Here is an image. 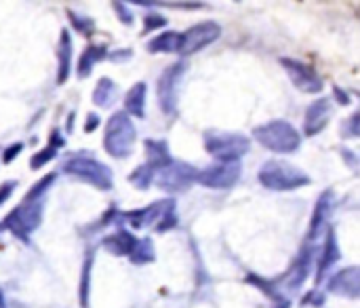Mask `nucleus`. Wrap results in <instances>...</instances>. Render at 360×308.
Here are the masks:
<instances>
[{"label":"nucleus","instance_id":"obj_1","mask_svg":"<svg viewBox=\"0 0 360 308\" xmlns=\"http://www.w3.org/2000/svg\"><path fill=\"white\" fill-rule=\"evenodd\" d=\"M259 182L270 190L287 192L310 184V178L285 161H268L259 171Z\"/></svg>","mask_w":360,"mask_h":308},{"label":"nucleus","instance_id":"obj_2","mask_svg":"<svg viewBox=\"0 0 360 308\" xmlns=\"http://www.w3.org/2000/svg\"><path fill=\"white\" fill-rule=\"evenodd\" d=\"M133 144H135V127L131 118L124 112L114 114L108 121L105 137H103V146L108 154H112L114 159H124L133 152Z\"/></svg>","mask_w":360,"mask_h":308},{"label":"nucleus","instance_id":"obj_3","mask_svg":"<svg viewBox=\"0 0 360 308\" xmlns=\"http://www.w3.org/2000/svg\"><path fill=\"white\" fill-rule=\"evenodd\" d=\"M255 140L278 154H289L300 148V133L287 121H272L255 129Z\"/></svg>","mask_w":360,"mask_h":308},{"label":"nucleus","instance_id":"obj_4","mask_svg":"<svg viewBox=\"0 0 360 308\" xmlns=\"http://www.w3.org/2000/svg\"><path fill=\"white\" fill-rule=\"evenodd\" d=\"M124 220L133 226V228H143V226H154V230H169L177 226V218H175V203L171 199L160 201L150 205L143 211H133L127 214Z\"/></svg>","mask_w":360,"mask_h":308},{"label":"nucleus","instance_id":"obj_5","mask_svg":"<svg viewBox=\"0 0 360 308\" xmlns=\"http://www.w3.org/2000/svg\"><path fill=\"white\" fill-rule=\"evenodd\" d=\"M207 152L217 161H238L249 150V140L240 133L209 131L205 135Z\"/></svg>","mask_w":360,"mask_h":308},{"label":"nucleus","instance_id":"obj_6","mask_svg":"<svg viewBox=\"0 0 360 308\" xmlns=\"http://www.w3.org/2000/svg\"><path fill=\"white\" fill-rule=\"evenodd\" d=\"M63 171L78 178V180H84V182L93 184L99 190H110L112 188V171L103 163H99L97 159L72 156L70 161H65Z\"/></svg>","mask_w":360,"mask_h":308},{"label":"nucleus","instance_id":"obj_7","mask_svg":"<svg viewBox=\"0 0 360 308\" xmlns=\"http://www.w3.org/2000/svg\"><path fill=\"white\" fill-rule=\"evenodd\" d=\"M196 175H198V171L194 167H190L181 161H171L169 165L160 167L154 173V182L160 190L175 195V192L190 188L192 182H196Z\"/></svg>","mask_w":360,"mask_h":308},{"label":"nucleus","instance_id":"obj_8","mask_svg":"<svg viewBox=\"0 0 360 308\" xmlns=\"http://www.w3.org/2000/svg\"><path fill=\"white\" fill-rule=\"evenodd\" d=\"M240 178V161H217L205 171H198L196 182L213 190L232 188Z\"/></svg>","mask_w":360,"mask_h":308},{"label":"nucleus","instance_id":"obj_9","mask_svg":"<svg viewBox=\"0 0 360 308\" xmlns=\"http://www.w3.org/2000/svg\"><path fill=\"white\" fill-rule=\"evenodd\" d=\"M40 220H42V205H40V201H25L4 220V226L15 237L27 239V235L34 233L40 226Z\"/></svg>","mask_w":360,"mask_h":308},{"label":"nucleus","instance_id":"obj_10","mask_svg":"<svg viewBox=\"0 0 360 308\" xmlns=\"http://www.w3.org/2000/svg\"><path fill=\"white\" fill-rule=\"evenodd\" d=\"M221 34V27L213 21H207V23H198L194 27H190L188 32L179 34V49L177 53L179 55H192V53H198L200 49L209 47L211 42H215Z\"/></svg>","mask_w":360,"mask_h":308},{"label":"nucleus","instance_id":"obj_11","mask_svg":"<svg viewBox=\"0 0 360 308\" xmlns=\"http://www.w3.org/2000/svg\"><path fill=\"white\" fill-rule=\"evenodd\" d=\"M281 63H283V68L289 72L293 85H295L300 91H304V93H321V91H323L325 82L321 80V76H319L310 66H306V63H302V61H297V59H289V57H283Z\"/></svg>","mask_w":360,"mask_h":308},{"label":"nucleus","instance_id":"obj_12","mask_svg":"<svg viewBox=\"0 0 360 308\" xmlns=\"http://www.w3.org/2000/svg\"><path fill=\"white\" fill-rule=\"evenodd\" d=\"M186 63H175L171 66L158 80L156 85V91H158V104L162 108L165 114H173L175 108H177V82L181 78V72H184Z\"/></svg>","mask_w":360,"mask_h":308},{"label":"nucleus","instance_id":"obj_13","mask_svg":"<svg viewBox=\"0 0 360 308\" xmlns=\"http://www.w3.org/2000/svg\"><path fill=\"white\" fill-rule=\"evenodd\" d=\"M360 288V275L359 269L352 266V269H346L342 273H338L331 283L327 285V290L331 294H338V296H348V298H356L359 296Z\"/></svg>","mask_w":360,"mask_h":308},{"label":"nucleus","instance_id":"obj_14","mask_svg":"<svg viewBox=\"0 0 360 308\" xmlns=\"http://www.w3.org/2000/svg\"><path fill=\"white\" fill-rule=\"evenodd\" d=\"M331 116V101L329 99H316L310 108H308V114H306V135H316L325 129L327 121Z\"/></svg>","mask_w":360,"mask_h":308},{"label":"nucleus","instance_id":"obj_15","mask_svg":"<svg viewBox=\"0 0 360 308\" xmlns=\"http://www.w3.org/2000/svg\"><path fill=\"white\" fill-rule=\"evenodd\" d=\"M135 243H137V239H135L131 233L118 230L116 235H112V237H108V239L103 241V247H105L110 254H114V256H129V254L133 252Z\"/></svg>","mask_w":360,"mask_h":308},{"label":"nucleus","instance_id":"obj_16","mask_svg":"<svg viewBox=\"0 0 360 308\" xmlns=\"http://www.w3.org/2000/svg\"><path fill=\"white\" fill-rule=\"evenodd\" d=\"M146 159H148L146 165H150L154 171H158L160 167H165V165H169L173 161L171 154H169L167 144L165 142H152V140L146 142Z\"/></svg>","mask_w":360,"mask_h":308},{"label":"nucleus","instance_id":"obj_17","mask_svg":"<svg viewBox=\"0 0 360 308\" xmlns=\"http://www.w3.org/2000/svg\"><path fill=\"white\" fill-rule=\"evenodd\" d=\"M57 59H59V72H57V82H65L70 76V66H72V42L70 34L63 30L61 32V42L57 47Z\"/></svg>","mask_w":360,"mask_h":308},{"label":"nucleus","instance_id":"obj_18","mask_svg":"<svg viewBox=\"0 0 360 308\" xmlns=\"http://www.w3.org/2000/svg\"><path fill=\"white\" fill-rule=\"evenodd\" d=\"M124 108L129 114L137 116V118H143V108H146V85L143 82H137L135 87L129 89L127 97H124ZM124 112V114H127Z\"/></svg>","mask_w":360,"mask_h":308},{"label":"nucleus","instance_id":"obj_19","mask_svg":"<svg viewBox=\"0 0 360 308\" xmlns=\"http://www.w3.org/2000/svg\"><path fill=\"white\" fill-rule=\"evenodd\" d=\"M118 97V89L114 85V80L110 78H101L95 87V93H93V104L99 106V108H110Z\"/></svg>","mask_w":360,"mask_h":308},{"label":"nucleus","instance_id":"obj_20","mask_svg":"<svg viewBox=\"0 0 360 308\" xmlns=\"http://www.w3.org/2000/svg\"><path fill=\"white\" fill-rule=\"evenodd\" d=\"M340 260V250H338V243H335V235H333V230H329V239H327V245H325V250H323V256H321V262H319V283L325 279V273L335 264Z\"/></svg>","mask_w":360,"mask_h":308},{"label":"nucleus","instance_id":"obj_21","mask_svg":"<svg viewBox=\"0 0 360 308\" xmlns=\"http://www.w3.org/2000/svg\"><path fill=\"white\" fill-rule=\"evenodd\" d=\"M179 49V34L177 32H165L148 42L150 53H175Z\"/></svg>","mask_w":360,"mask_h":308},{"label":"nucleus","instance_id":"obj_22","mask_svg":"<svg viewBox=\"0 0 360 308\" xmlns=\"http://www.w3.org/2000/svg\"><path fill=\"white\" fill-rule=\"evenodd\" d=\"M103 57H108V49H105V47H95V44H91V47L82 53V57H80V63H78V76H80V78H84L86 74H91L93 66H95L99 59H103Z\"/></svg>","mask_w":360,"mask_h":308},{"label":"nucleus","instance_id":"obj_23","mask_svg":"<svg viewBox=\"0 0 360 308\" xmlns=\"http://www.w3.org/2000/svg\"><path fill=\"white\" fill-rule=\"evenodd\" d=\"M329 201H331V195L329 192H325L323 195V199L319 201V205H316V209H314V218H312V228H310V241H314L316 239V235H319V230L325 226V222H327V216H329Z\"/></svg>","mask_w":360,"mask_h":308},{"label":"nucleus","instance_id":"obj_24","mask_svg":"<svg viewBox=\"0 0 360 308\" xmlns=\"http://www.w3.org/2000/svg\"><path fill=\"white\" fill-rule=\"evenodd\" d=\"M129 258L133 260V264H148L154 260V247L150 239H141L135 243L133 252L129 254Z\"/></svg>","mask_w":360,"mask_h":308},{"label":"nucleus","instance_id":"obj_25","mask_svg":"<svg viewBox=\"0 0 360 308\" xmlns=\"http://www.w3.org/2000/svg\"><path fill=\"white\" fill-rule=\"evenodd\" d=\"M154 169L150 167V165H141V167H137L133 173H131V178H129V182L135 186V188H139V190H146L152 182H154Z\"/></svg>","mask_w":360,"mask_h":308},{"label":"nucleus","instance_id":"obj_26","mask_svg":"<svg viewBox=\"0 0 360 308\" xmlns=\"http://www.w3.org/2000/svg\"><path fill=\"white\" fill-rule=\"evenodd\" d=\"M57 154V150L53 148V146H49V148H44L42 152H38L34 159H32V169H38V167H42L44 163H49L53 156Z\"/></svg>","mask_w":360,"mask_h":308},{"label":"nucleus","instance_id":"obj_27","mask_svg":"<svg viewBox=\"0 0 360 308\" xmlns=\"http://www.w3.org/2000/svg\"><path fill=\"white\" fill-rule=\"evenodd\" d=\"M146 32L148 30H156V27H162L165 23H167V19L165 17H160V15H156V13H152V15H148L146 17Z\"/></svg>","mask_w":360,"mask_h":308},{"label":"nucleus","instance_id":"obj_28","mask_svg":"<svg viewBox=\"0 0 360 308\" xmlns=\"http://www.w3.org/2000/svg\"><path fill=\"white\" fill-rule=\"evenodd\" d=\"M70 19H72L74 23H78L76 27H78L80 32H89V30H93V21H89V19H78V15H76V13H72V11H70Z\"/></svg>","mask_w":360,"mask_h":308},{"label":"nucleus","instance_id":"obj_29","mask_svg":"<svg viewBox=\"0 0 360 308\" xmlns=\"http://www.w3.org/2000/svg\"><path fill=\"white\" fill-rule=\"evenodd\" d=\"M114 6H116V13H118V17H120V21H124V23H133V15L129 13V8H127L124 4H120V2H116Z\"/></svg>","mask_w":360,"mask_h":308},{"label":"nucleus","instance_id":"obj_30","mask_svg":"<svg viewBox=\"0 0 360 308\" xmlns=\"http://www.w3.org/2000/svg\"><path fill=\"white\" fill-rule=\"evenodd\" d=\"M89 264L91 260H86L84 273H82V307H86V285H89Z\"/></svg>","mask_w":360,"mask_h":308},{"label":"nucleus","instance_id":"obj_31","mask_svg":"<svg viewBox=\"0 0 360 308\" xmlns=\"http://www.w3.org/2000/svg\"><path fill=\"white\" fill-rule=\"evenodd\" d=\"M21 148H23L21 144H15V146H11L8 150H4V163H11V161L21 152Z\"/></svg>","mask_w":360,"mask_h":308},{"label":"nucleus","instance_id":"obj_32","mask_svg":"<svg viewBox=\"0 0 360 308\" xmlns=\"http://www.w3.org/2000/svg\"><path fill=\"white\" fill-rule=\"evenodd\" d=\"M13 188H15V182H6V184L0 186V205L8 199V195L13 192Z\"/></svg>","mask_w":360,"mask_h":308},{"label":"nucleus","instance_id":"obj_33","mask_svg":"<svg viewBox=\"0 0 360 308\" xmlns=\"http://www.w3.org/2000/svg\"><path fill=\"white\" fill-rule=\"evenodd\" d=\"M97 121H99V118H97V114L89 116V118H86V127H84V129H86V131H93V129H95V125H97Z\"/></svg>","mask_w":360,"mask_h":308},{"label":"nucleus","instance_id":"obj_34","mask_svg":"<svg viewBox=\"0 0 360 308\" xmlns=\"http://www.w3.org/2000/svg\"><path fill=\"white\" fill-rule=\"evenodd\" d=\"M4 307V300H2V294H0V308Z\"/></svg>","mask_w":360,"mask_h":308},{"label":"nucleus","instance_id":"obj_35","mask_svg":"<svg viewBox=\"0 0 360 308\" xmlns=\"http://www.w3.org/2000/svg\"><path fill=\"white\" fill-rule=\"evenodd\" d=\"M281 308H289V304H283V307H281Z\"/></svg>","mask_w":360,"mask_h":308}]
</instances>
